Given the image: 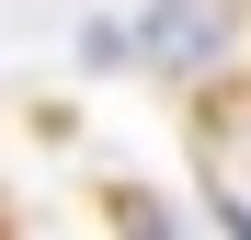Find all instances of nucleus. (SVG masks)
I'll use <instances>...</instances> for the list:
<instances>
[{"label": "nucleus", "mask_w": 251, "mask_h": 240, "mask_svg": "<svg viewBox=\"0 0 251 240\" xmlns=\"http://www.w3.org/2000/svg\"><path fill=\"white\" fill-rule=\"evenodd\" d=\"M228 34H240V0H160L137 23V46H149V69H217Z\"/></svg>", "instance_id": "nucleus-1"}]
</instances>
